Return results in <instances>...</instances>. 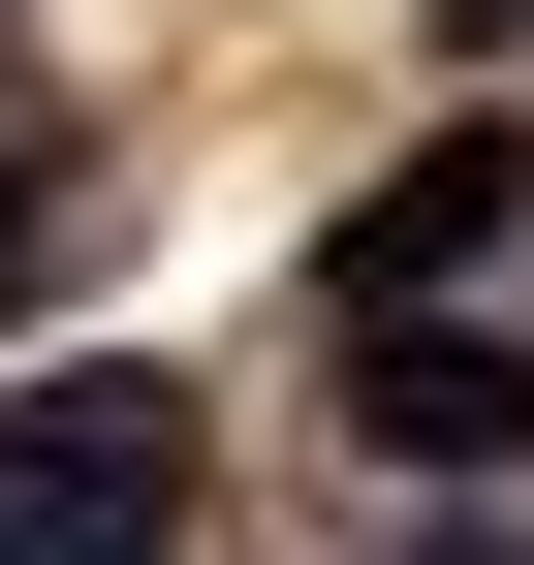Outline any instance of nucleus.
<instances>
[{"label": "nucleus", "mask_w": 534, "mask_h": 565, "mask_svg": "<svg viewBox=\"0 0 534 565\" xmlns=\"http://www.w3.org/2000/svg\"><path fill=\"white\" fill-rule=\"evenodd\" d=\"M189 534V408L158 377H32L0 408V565H158Z\"/></svg>", "instance_id": "nucleus-1"}, {"label": "nucleus", "mask_w": 534, "mask_h": 565, "mask_svg": "<svg viewBox=\"0 0 534 565\" xmlns=\"http://www.w3.org/2000/svg\"><path fill=\"white\" fill-rule=\"evenodd\" d=\"M346 440L440 471V503H503V471H534V345L503 315H346Z\"/></svg>", "instance_id": "nucleus-2"}, {"label": "nucleus", "mask_w": 534, "mask_h": 565, "mask_svg": "<svg viewBox=\"0 0 534 565\" xmlns=\"http://www.w3.org/2000/svg\"><path fill=\"white\" fill-rule=\"evenodd\" d=\"M503 221H534V126H440L409 189H346V252H314V315H440V282H472Z\"/></svg>", "instance_id": "nucleus-3"}, {"label": "nucleus", "mask_w": 534, "mask_h": 565, "mask_svg": "<svg viewBox=\"0 0 534 565\" xmlns=\"http://www.w3.org/2000/svg\"><path fill=\"white\" fill-rule=\"evenodd\" d=\"M32 252H63V158H0V315H32Z\"/></svg>", "instance_id": "nucleus-4"}, {"label": "nucleus", "mask_w": 534, "mask_h": 565, "mask_svg": "<svg viewBox=\"0 0 534 565\" xmlns=\"http://www.w3.org/2000/svg\"><path fill=\"white\" fill-rule=\"evenodd\" d=\"M440 565H534V534H440Z\"/></svg>", "instance_id": "nucleus-5"}, {"label": "nucleus", "mask_w": 534, "mask_h": 565, "mask_svg": "<svg viewBox=\"0 0 534 565\" xmlns=\"http://www.w3.org/2000/svg\"><path fill=\"white\" fill-rule=\"evenodd\" d=\"M472 32H534V0H472Z\"/></svg>", "instance_id": "nucleus-6"}]
</instances>
